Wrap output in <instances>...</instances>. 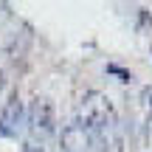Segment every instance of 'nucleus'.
Instances as JSON below:
<instances>
[{
  "instance_id": "20e7f679",
  "label": "nucleus",
  "mask_w": 152,
  "mask_h": 152,
  "mask_svg": "<svg viewBox=\"0 0 152 152\" xmlns=\"http://www.w3.org/2000/svg\"><path fill=\"white\" fill-rule=\"evenodd\" d=\"M59 149L62 152H96L93 149L90 130H87L79 118L68 121V124L59 130Z\"/></svg>"
},
{
  "instance_id": "f257e3e1",
  "label": "nucleus",
  "mask_w": 152,
  "mask_h": 152,
  "mask_svg": "<svg viewBox=\"0 0 152 152\" xmlns=\"http://www.w3.org/2000/svg\"><path fill=\"white\" fill-rule=\"evenodd\" d=\"M79 121L90 130L96 152H124V124L102 93H87L79 107Z\"/></svg>"
},
{
  "instance_id": "f03ea898",
  "label": "nucleus",
  "mask_w": 152,
  "mask_h": 152,
  "mask_svg": "<svg viewBox=\"0 0 152 152\" xmlns=\"http://www.w3.org/2000/svg\"><path fill=\"white\" fill-rule=\"evenodd\" d=\"M26 132H28V141L37 147H42L45 141L56 135V110L51 99L45 96L31 99V104L26 107Z\"/></svg>"
},
{
  "instance_id": "423d86ee",
  "label": "nucleus",
  "mask_w": 152,
  "mask_h": 152,
  "mask_svg": "<svg viewBox=\"0 0 152 152\" xmlns=\"http://www.w3.org/2000/svg\"><path fill=\"white\" fill-rule=\"evenodd\" d=\"M107 73H115L121 82H132V73L124 71V68H118V65H107Z\"/></svg>"
},
{
  "instance_id": "7ed1b4c3",
  "label": "nucleus",
  "mask_w": 152,
  "mask_h": 152,
  "mask_svg": "<svg viewBox=\"0 0 152 152\" xmlns=\"http://www.w3.org/2000/svg\"><path fill=\"white\" fill-rule=\"evenodd\" d=\"M23 132H26V104H23L20 93L14 90L0 107V138L17 141Z\"/></svg>"
},
{
  "instance_id": "0eeeda50",
  "label": "nucleus",
  "mask_w": 152,
  "mask_h": 152,
  "mask_svg": "<svg viewBox=\"0 0 152 152\" xmlns=\"http://www.w3.org/2000/svg\"><path fill=\"white\" fill-rule=\"evenodd\" d=\"M20 152H45V147H37V144H31V141H26L20 147Z\"/></svg>"
},
{
  "instance_id": "39448f33",
  "label": "nucleus",
  "mask_w": 152,
  "mask_h": 152,
  "mask_svg": "<svg viewBox=\"0 0 152 152\" xmlns=\"http://www.w3.org/2000/svg\"><path fill=\"white\" fill-rule=\"evenodd\" d=\"M138 104H141L144 121H152V85H149V87H144V90H141V99H138Z\"/></svg>"
}]
</instances>
